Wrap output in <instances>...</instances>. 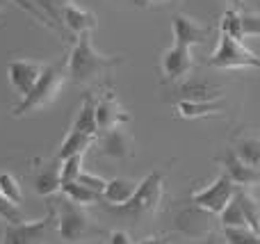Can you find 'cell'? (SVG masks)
I'll list each match as a JSON object with an SVG mask.
<instances>
[{"label": "cell", "mask_w": 260, "mask_h": 244, "mask_svg": "<svg viewBox=\"0 0 260 244\" xmlns=\"http://www.w3.org/2000/svg\"><path fill=\"white\" fill-rule=\"evenodd\" d=\"M119 62H121V57H117V55H103L94 48L91 32L78 34L67 64L69 80L76 82V85H87L99 76H103L108 68L117 66Z\"/></svg>", "instance_id": "obj_1"}, {"label": "cell", "mask_w": 260, "mask_h": 244, "mask_svg": "<svg viewBox=\"0 0 260 244\" xmlns=\"http://www.w3.org/2000/svg\"><path fill=\"white\" fill-rule=\"evenodd\" d=\"M50 210L55 215V224H57V233L62 237L64 244H82L91 242L99 235V226L94 224V219L89 217V213L85 210V205H78L76 201L67 199V196H57L50 201Z\"/></svg>", "instance_id": "obj_2"}, {"label": "cell", "mask_w": 260, "mask_h": 244, "mask_svg": "<svg viewBox=\"0 0 260 244\" xmlns=\"http://www.w3.org/2000/svg\"><path fill=\"white\" fill-rule=\"evenodd\" d=\"M162 187H165V171H162V169H153V171L139 183L133 199H130L123 208H117V213L128 215L135 222H139V219H151L153 215L157 213V208H160Z\"/></svg>", "instance_id": "obj_3"}, {"label": "cell", "mask_w": 260, "mask_h": 244, "mask_svg": "<svg viewBox=\"0 0 260 244\" xmlns=\"http://www.w3.org/2000/svg\"><path fill=\"white\" fill-rule=\"evenodd\" d=\"M64 85V71H62V64H50L46 66V71L41 73L39 82L35 85V89L21 98V103L12 110L14 117H25V114L35 112V110H41L46 108L48 103H53L55 96L59 94Z\"/></svg>", "instance_id": "obj_4"}, {"label": "cell", "mask_w": 260, "mask_h": 244, "mask_svg": "<svg viewBox=\"0 0 260 244\" xmlns=\"http://www.w3.org/2000/svg\"><path fill=\"white\" fill-rule=\"evenodd\" d=\"M208 66L212 68H260V57L253 50H249L240 39H233L229 34H219L215 53L208 59Z\"/></svg>", "instance_id": "obj_5"}, {"label": "cell", "mask_w": 260, "mask_h": 244, "mask_svg": "<svg viewBox=\"0 0 260 244\" xmlns=\"http://www.w3.org/2000/svg\"><path fill=\"white\" fill-rule=\"evenodd\" d=\"M235 194H238V185H235V183L231 181L229 173L224 171L215 183H212V185L194 192L192 203L199 205V208H203L206 213H210V215H221L226 205L235 199Z\"/></svg>", "instance_id": "obj_6"}, {"label": "cell", "mask_w": 260, "mask_h": 244, "mask_svg": "<svg viewBox=\"0 0 260 244\" xmlns=\"http://www.w3.org/2000/svg\"><path fill=\"white\" fill-rule=\"evenodd\" d=\"M212 215L206 213L199 205H189L183 208L178 215L174 217V226L178 233H183L189 240H210L215 237V228H212Z\"/></svg>", "instance_id": "obj_7"}, {"label": "cell", "mask_w": 260, "mask_h": 244, "mask_svg": "<svg viewBox=\"0 0 260 244\" xmlns=\"http://www.w3.org/2000/svg\"><path fill=\"white\" fill-rule=\"evenodd\" d=\"M53 210L46 217L37 222H23V224H7L3 233V244H44L46 235L50 231L53 222Z\"/></svg>", "instance_id": "obj_8"}, {"label": "cell", "mask_w": 260, "mask_h": 244, "mask_svg": "<svg viewBox=\"0 0 260 244\" xmlns=\"http://www.w3.org/2000/svg\"><path fill=\"white\" fill-rule=\"evenodd\" d=\"M46 71V64L37 62V59H12L7 64V78H9V85L14 87L21 98H25L35 85L39 82L41 73Z\"/></svg>", "instance_id": "obj_9"}, {"label": "cell", "mask_w": 260, "mask_h": 244, "mask_svg": "<svg viewBox=\"0 0 260 244\" xmlns=\"http://www.w3.org/2000/svg\"><path fill=\"white\" fill-rule=\"evenodd\" d=\"M160 66H162V76H165L167 82H180L185 78H189V73L194 71V55L192 48L187 46H169V48L162 53L160 59Z\"/></svg>", "instance_id": "obj_10"}, {"label": "cell", "mask_w": 260, "mask_h": 244, "mask_svg": "<svg viewBox=\"0 0 260 244\" xmlns=\"http://www.w3.org/2000/svg\"><path fill=\"white\" fill-rule=\"evenodd\" d=\"M171 30H174V44L192 48V46H197V44H206L212 27L201 25L199 21L185 16V14H176V16L171 18Z\"/></svg>", "instance_id": "obj_11"}, {"label": "cell", "mask_w": 260, "mask_h": 244, "mask_svg": "<svg viewBox=\"0 0 260 244\" xmlns=\"http://www.w3.org/2000/svg\"><path fill=\"white\" fill-rule=\"evenodd\" d=\"M130 121V114L121 108V103L117 100V96L112 91L103 96V98L96 100V123H99L101 132L114 130V128H121L123 123Z\"/></svg>", "instance_id": "obj_12"}, {"label": "cell", "mask_w": 260, "mask_h": 244, "mask_svg": "<svg viewBox=\"0 0 260 244\" xmlns=\"http://www.w3.org/2000/svg\"><path fill=\"white\" fill-rule=\"evenodd\" d=\"M174 94L176 98L180 100H219L224 98L221 89L217 85H212L210 80H203V78H185V80L176 82L174 87Z\"/></svg>", "instance_id": "obj_13"}, {"label": "cell", "mask_w": 260, "mask_h": 244, "mask_svg": "<svg viewBox=\"0 0 260 244\" xmlns=\"http://www.w3.org/2000/svg\"><path fill=\"white\" fill-rule=\"evenodd\" d=\"M99 151L101 155L105 158H112V160H126L135 155V144H133V137L126 128H114V130L103 132V137L99 140Z\"/></svg>", "instance_id": "obj_14"}, {"label": "cell", "mask_w": 260, "mask_h": 244, "mask_svg": "<svg viewBox=\"0 0 260 244\" xmlns=\"http://www.w3.org/2000/svg\"><path fill=\"white\" fill-rule=\"evenodd\" d=\"M221 164H224L226 173H229L231 181L238 187H247L249 190V187H253V185H260V171L249 167L244 160H240L233 149H229L221 155Z\"/></svg>", "instance_id": "obj_15"}, {"label": "cell", "mask_w": 260, "mask_h": 244, "mask_svg": "<svg viewBox=\"0 0 260 244\" xmlns=\"http://www.w3.org/2000/svg\"><path fill=\"white\" fill-rule=\"evenodd\" d=\"M231 149L238 153L240 160L249 164V167L260 171V132L258 130H242L233 137V146Z\"/></svg>", "instance_id": "obj_16"}, {"label": "cell", "mask_w": 260, "mask_h": 244, "mask_svg": "<svg viewBox=\"0 0 260 244\" xmlns=\"http://www.w3.org/2000/svg\"><path fill=\"white\" fill-rule=\"evenodd\" d=\"M62 25L78 37V34H85V32H91L99 25V21H96V16L91 12H85L76 3H69L62 14Z\"/></svg>", "instance_id": "obj_17"}, {"label": "cell", "mask_w": 260, "mask_h": 244, "mask_svg": "<svg viewBox=\"0 0 260 244\" xmlns=\"http://www.w3.org/2000/svg\"><path fill=\"white\" fill-rule=\"evenodd\" d=\"M224 110H226L224 98H219V100H180V103H176V112L183 119H206V117L221 114Z\"/></svg>", "instance_id": "obj_18"}, {"label": "cell", "mask_w": 260, "mask_h": 244, "mask_svg": "<svg viewBox=\"0 0 260 244\" xmlns=\"http://www.w3.org/2000/svg\"><path fill=\"white\" fill-rule=\"evenodd\" d=\"M59 160L57 162H50V164H41L35 173V190L37 194L41 196H55V192H59L62 187V176H59Z\"/></svg>", "instance_id": "obj_19"}, {"label": "cell", "mask_w": 260, "mask_h": 244, "mask_svg": "<svg viewBox=\"0 0 260 244\" xmlns=\"http://www.w3.org/2000/svg\"><path fill=\"white\" fill-rule=\"evenodd\" d=\"M137 187H139V183L130 181V178L117 176V178H112V181H108V187H105V192H103V199L108 201L110 205H114V208H123V205L135 196Z\"/></svg>", "instance_id": "obj_20"}, {"label": "cell", "mask_w": 260, "mask_h": 244, "mask_svg": "<svg viewBox=\"0 0 260 244\" xmlns=\"http://www.w3.org/2000/svg\"><path fill=\"white\" fill-rule=\"evenodd\" d=\"M71 128L78 132H85V135H89V137H99L101 130H99V123H96V100L91 94L85 96V100H82Z\"/></svg>", "instance_id": "obj_21"}, {"label": "cell", "mask_w": 260, "mask_h": 244, "mask_svg": "<svg viewBox=\"0 0 260 244\" xmlns=\"http://www.w3.org/2000/svg\"><path fill=\"white\" fill-rule=\"evenodd\" d=\"M94 140L96 137H89V135H85V132H78V130H73V128H69L67 137H64L62 144H59L57 160L64 162V160L73 158V155H85V151L94 144Z\"/></svg>", "instance_id": "obj_22"}, {"label": "cell", "mask_w": 260, "mask_h": 244, "mask_svg": "<svg viewBox=\"0 0 260 244\" xmlns=\"http://www.w3.org/2000/svg\"><path fill=\"white\" fill-rule=\"evenodd\" d=\"M235 196H238L240 205H242V213H244V217H247L249 228L260 233V203H258V199L247 190V187H238V194Z\"/></svg>", "instance_id": "obj_23"}, {"label": "cell", "mask_w": 260, "mask_h": 244, "mask_svg": "<svg viewBox=\"0 0 260 244\" xmlns=\"http://www.w3.org/2000/svg\"><path fill=\"white\" fill-rule=\"evenodd\" d=\"M59 192H62L67 199L76 201L78 205H91V203H99V201H103V196L96 194V192L89 190V187L80 185V183H62Z\"/></svg>", "instance_id": "obj_24"}, {"label": "cell", "mask_w": 260, "mask_h": 244, "mask_svg": "<svg viewBox=\"0 0 260 244\" xmlns=\"http://www.w3.org/2000/svg\"><path fill=\"white\" fill-rule=\"evenodd\" d=\"M219 30L221 34H229L233 37V39H244V32H242V12H238V9L229 7L224 12V16H221L219 21Z\"/></svg>", "instance_id": "obj_25"}, {"label": "cell", "mask_w": 260, "mask_h": 244, "mask_svg": "<svg viewBox=\"0 0 260 244\" xmlns=\"http://www.w3.org/2000/svg\"><path fill=\"white\" fill-rule=\"evenodd\" d=\"M219 219H221V226L224 228H249L247 217H244V213H242V205H240L238 196L226 205L224 213L219 215Z\"/></svg>", "instance_id": "obj_26"}, {"label": "cell", "mask_w": 260, "mask_h": 244, "mask_svg": "<svg viewBox=\"0 0 260 244\" xmlns=\"http://www.w3.org/2000/svg\"><path fill=\"white\" fill-rule=\"evenodd\" d=\"M46 16L50 18V25L59 27L62 25V14H64V7H67L71 0H32Z\"/></svg>", "instance_id": "obj_27"}, {"label": "cell", "mask_w": 260, "mask_h": 244, "mask_svg": "<svg viewBox=\"0 0 260 244\" xmlns=\"http://www.w3.org/2000/svg\"><path fill=\"white\" fill-rule=\"evenodd\" d=\"M0 194L5 196V199H9L12 203H21L23 201V187L21 183H18L16 176H12V173H0Z\"/></svg>", "instance_id": "obj_28"}, {"label": "cell", "mask_w": 260, "mask_h": 244, "mask_svg": "<svg viewBox=\"0 0 260 244\" xmlns=\"http://www.w3.org/2000/svg\"><path fill=\"white\" fill-rule=\"evenodd\" d=\"M82 171H85V167H82V155H73V158L64 160V162L59 164L62 183H78Z\"/></svg>", "instance_id": "obj_29"}, {"label": "cell", "mask_w": 260, "mask_h": 244, "mask_svg": "<svg viewBox=\"0 0 260 244\" xmlns=\"http://www.w3.org/2000/svg\"><path fill=\"white\" fill-rule=\"evenodd\" d=\"M224 237L229 244H260V233L251 228H224Z\"/></svg>", "instance_id": "obj_30"}, {"label": "cell", "mask_w": 260, "mask_h": 244, "mask_svg": "<svg viewBox=\"0 0 260 244\" xmlns=\"http://www.w3.org/2000/svg\"><path fill=\"white\" fill-rule=\"evenodd\" d=\"M0 219L7 224H23L25 222V217H23V213L18 210V205L12 203L9 199H5L3 194H0Z\"/></svg>", "instance_id": "obj_31"}, {"label": "cell", "mask_w": 260, "mask_h": 244, "mask_svg": "<svg viewBox=\"0 0 260 244\" xmlns=\"http://www.w3.org/2000/svg\"><path fill=\"white\" fill-rule=\"evenodd\" d=\"M78 183L89 187V190H94L96 194H101V196H103L105 187H108V181H105L103 176H96V173H89V171H82L80 178H78Z\"/></svg>", "instance_id": "obj_32"}, {"label": "cell", "mask_w": 260, "mask_h": 244, "mask_svg": "<svg viewBox=\"0 0 260 244\" xmlns=\"http://www.w3.org/2000/svg\"><path fill=\"white\" fill-rule=\"evenodd\" d=\"M242 32L244 37H258L260 39V16L258 14H242Z\"/></svg>", "instance_id": "obj_33"}, {"label": "cell", "mask_w": 260, "mask_h": 244, "mask_svg": "<svg viewBox=\"0 0 260 244\" xmlns=\"http://www.w3.org/2000/svg\"><path fill=\"white\" fill-rule=\"evenodd\" d=\"M110 244H133V240L126 231H114L110 233Z\"/></svg>", "instance_id": "obj_34"}, {"label": "cell", "mask_w": 260, "mask_h": 244, "mask_svg": "<svg viewBox=\"0 0 260 244\" xmlns=\"http://www.w3.org/2000/svg\"><path fill=\"white\" fill-rule=\"evenodd\" d=\"M133 3L139 5V7H167L174 0H133Z\"/></svg>", "instance_id": "obj_35"}, {"label": "cell", "mask_w": 260, "mask_h": 244, "mask_svg": "<svg viewBox=\"0 0 260 244\" xmlns=\"http://www.w3.org/2000/svg\"><path fill=\"white\" fill-rule=\"evenodd\" d=\"M139 244H169V237H167V235H160V237H146V240H142Z\"/></svg>", "instance_id": "obj_36"}, {"label": "cell", "mask_w": 260, "mask_h": 244, "mask_svg": "<svg viewBox=\"0 0 260 244\" xmlns=\"http://www.w3.org/2000/svg\"><path fill=\"white\" fill-rule=\"evenodd\" d=\"M229 5L233 9H238V12H240V9H244V0H229Z\"/></svg>", "instance_id": "obj_37"}, {"label": "cell", "mask_w": 260, "mask_h": 244, "mask_svg": "<svg viewBox=\"0 0 260 244\" xmlns=\"http://www.w3.org/2000/svg\"><path fill=\"white\" fill-rule=\"evenodd\" d=\"M7 3H9V0H0V9H3L5 5H7Z\"/></svg>", "instance_id": "obj_38"}]
</instances>
